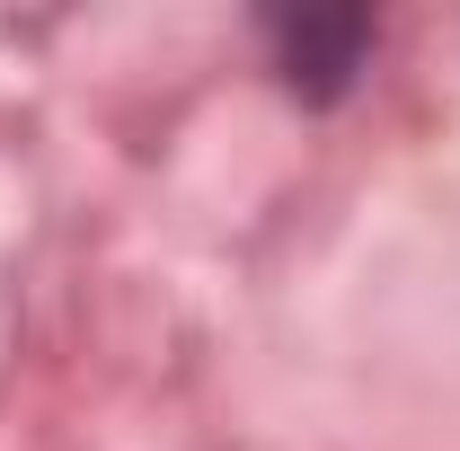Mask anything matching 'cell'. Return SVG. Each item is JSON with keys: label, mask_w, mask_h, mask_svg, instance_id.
<instances>
[{"label": "cell", "mask_w": 460, "mask_h": 451, "mask_svg": "<svg viewBox=\"0 0 460 451\" xmlns=\"http://www.w3.org/2000/svg\"><path fill=\"white\" fill-rule=\"evenodd\" d=\"M266 54L301 98H345L372 62V18L363 9H275L266 18Z\"/></svg>", "instance_id": "6da1fadb"}]
</instances>
